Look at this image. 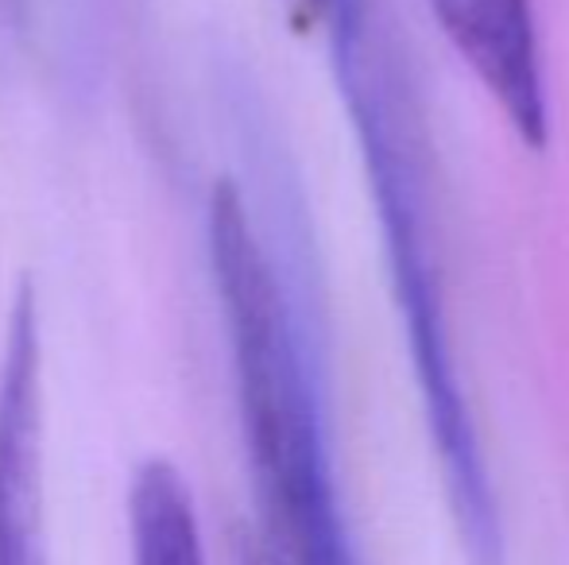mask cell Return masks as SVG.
I'll return each mask as SVG.
<instances>
[{
    "mask_svg": "<svg viewBox=\"0 0 569 565\" xmlns=\"http://www.w3.org/2000/svg\"><path fill=\"white\" fill-rule=\"evenodd\" d=\"M128 551L132 565H210L190 484L167 457L143 461L132 476Z\"/></svg>",
    "mask_w": 569,
    "mask_h": 565,
    "instance_id": "obj_3",
    "label": "cell"
},
{
    "mask_svg": "<svg viewBox=\"0 0 569 565\" xmlns=\"http://www.w3.org/2000/svg\"><path fill=\"white\" fill-rule=\"evenodd\" d=\"M446 36L492 90L527 143L547 137V93L527 0H430Z\"/></svg>",
    "mask_w": 569,
    "mask_h": 565,
    "instance_id": "obj_2",
    "label": "cell"
},
{
    "mask_svg": "<svg viewBox=\"0 0 569 565\" xmlns=\"http://www.w3.org/2000/svg\"><path fill=\"white\" fill-rule=\"evenodd\" d=\"M315 4H330V0H315Z\"/></svg>",
    "mask_w": 569,
    "mask_h": 565,
    "instance_id": "obj_4",
    "label": "cell"
},
{
    "mask_svg": "<svg viewBox=\"0 0 569 565\" xmlns=\"http://www.w3.org/2000/svg\"><path fill=\"white\" fill-rule=\"evenodd\" d=\"M210 264L263 519L287 565H360L345 523L310 356L232 182L210 198Z\"/></svg>",
    "mask_w": 569,
    "mask_h": 565,
    "instance_id": "obj_1",
    "label": "cell"
}]
</instances>
